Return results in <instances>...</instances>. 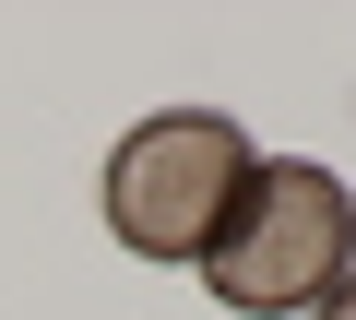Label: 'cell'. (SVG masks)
<instances>
[{
	"label": "cell",
	"instance_id": "3",
	"mask_svg": "<svg viewBox=\"0 0 356 320\" xmlns=\"http://www.w3.org/2000/svg\"><path fill=\"white\" fill-rule=\"evenodd\" d=\"M309 320H356V273H344V285H332V296H321Z\"/></svg>",
	"mask_w": 356,
	"mask_h": 320
},
{
	"label": "cell",
	"instance_id": "2",
	"mask_svg": "<svg viewBox=\"0 0 356 320\" xmlns=\"http://www.w3.org/2000/svg\"><path fill=\"white\" fill-rule=\"evenodd\" d=\"M250 167H261V154H250V130H238L226 107H154V119L119 130V154H107V226H119V249L202 273V249H214V226L238 214Z\"/></svg>",
	"mask_w": 356,
	"mask_h": 320
},
{
	"label": "cell",
	"instance_id": "1",
	"mask_svg": "<svg viewBox=\"0 0 356 320\" xmlns=\"http://www.w3.org/2000/svg\"><path fill=\"white\" fill-rule=\"evenodd\" d=\"M344 273H356V190L332 167H309V154H261L238 214L202 249V285L238 320H309Z\"/></svg>",
	"mask_w": 356,
	"mask_h": 320
}]
</instances>
